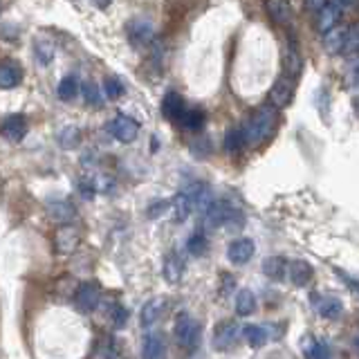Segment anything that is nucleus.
Masks as SVG:
<instances>
[{"label":"nucleus","instance_id":"obj_9","mask_svg":"<svg viewBox=\"0 0 359 359\" xmlns=\"http://www.w3.org/2000/svg\"><path fill=\"white\" fill-rule=\"evenodd\" d=\"M128 38L133 40V45H137V47L149 45L155 38L153 23L149 18H133L128 23Z\"/></svg>","mask_w":359,"mask_h":359},{"label":"nucleus","instance_id":"obj_16","mask_svg":"<svg viewBox=\"0 0 359 359\" xmlns=\"http://www.w3.org/2000/svg\"><path fill=\"white\" fill-rule=\"evenodd\" d=\"M3 135L10 142H21L27 135V119L23 115H10L3 121Z\"/></svg>","mask_w":359,"mask_h":359},{"label":"nucleus","instance_id":"obj_36","mask_svg":"<svg viewBox=\"0 0 359 359\" xmlns=\"http://www.w3.org/2000/svg\"><path fill=\"white\" fill-rule=\"evenodd\" d=\"M126 319H128L126 308H121V306H115V308H112V323H115V328H124V325H126Z\"/></svg>","mask_w":359,"mask_h":359},{"label":"nucleus","instance_id":"obj_38","mask_svg":"<svg viewBox=\"0 0 359 359\" xmlns=\"http://www.w3.org/2000/svg\"><path fill=\"white\" fill-rule=\"evenodd\" d=\"M325 5H328V0H306V7H308V10L312 12V14H317L319 10H323Z\"/></svg>","mask_w":359,"mask_h":359},{"label":"nucleus","instance_id":"obj_19","mask_svg":"<svg viewBox=\"0 0 359 359\" xmlns=\"http://www.w3.org/2000/svg\"><path fill=\"white\" fill-rule=\"evenodd\" d=\"M162 274L169 283H177L184 274V260L177 251H171V254L164 258V267H162Z\"/></svg>","mask_w":359,"mask_h":359},{"label":"nucleus","instance_id":"obj_26","mask_svg":"<svg viewBox=\"0 0 359 359\" xmlns=\"http://www.w3.org/2000/svg\"><path fill=\"white\" fill-rule=\"evenodd\" d=\"M256 310V297L249 288H243L238 295H236V312L240 317H249Z\"/></svg>","mask_w":359,"mask_h":359},{"label":"nucleus","instance_id":"obj_18","mask_svg":"<svg viewBox=\"0 0 359 359\" xmlns=\"http://www.w3.org/2000/svg\"><path fill=\"white\" fill-rule=\"evenodd\" d=\"M288 276L297 288H306V285L312 281L314 272H312V265L306 263V260H292L288 265Z\"/></svg>","mask_w":359,"mask_h":359},{"label":"nucleus","instance_id":"obj_35","mask_svg":"<svg viewBox=\"0 0 359 359\" xmlns=\"http://www.w3.org/2000/svg\"><path fill=\"white\" fill-rule=\"evenodd\" d=\"M81 92H84V99L88 103H92V106L101 103V92H99V88H97V84H92V81H86V84L81 86Z\"/></svg>","mask_w":359,"mask_h":359},{"label":"nucleus","instance_id":"obj_22","mask_svg":"<svg viewBox=\"0 0 359 359\" xmlns=\"http://www.w3.org/2000/svg\"><path fill=\"white\" fill-rule=\"evenodd\" d=\"M171 209H173V216H175V220L177 223H184L186 218L191 216V211L195 209V205H193V200L186 195L184 191H180L173 200H171Z\"/></svg>","mask_w":359,"mask_h":359},{"label":"nucleus","instance_id":"obj_23","mask_svg":"<svg viewBox=\"0 0 359 359\" xmlns=\"http://www.w3.org/2000/svg\"><path fill=\"white\" fill-rule=\"evenodd\" d=\"M23 81V72L16 68L14 63H3L0 65V88L12 90Z\"/></svg>","mask_w":359,"mask_h":359},{"label":"nucleus","instance_id":"obj_28","mask_svg":"<svg viewBox=\"0 0 359 359\" xmlns=\"http://www.w3.org/2000/svg\"><path fill=\"white\" fill-rule=\"evenodd\" d=\"M243 146H245V130L238 128V126H234V128L227 130V133H225V151L238 153Z\"/></svg>","mask_w":359,"mask_h":359},{"label":"nucleus","instance_id":"obj_3","mask_svg":"<svg viewBox=\"0 0 359 359\" xmlns=\"http://www.w3.org/2000/svg\"><path fill=\"white\" fill-rule=\"evenodd\" d=\"M79 243H81V234L72 223L61 225L54 234V249H56V254H61V256L75 254Z\"/></svg>","mask_w":359,"mask_h":359},{"label":"nucleus","instance_id":"obj_25","mask_svg":"<svg viewBox=\"0 0 359 359\" xmlns=\"http://www.w3.org/2000/svg\"><path fill=\"white\" fill-rule=\"evenodd\" d=\"M79 92H81V84H79V79L75 75L63 77L59 81V88H56V95H59V99H63V101L75 99Z\"/></svg>","mask_w":359,"mask_h":359},{"label":"nucleus","instance_id":"obj_41","mask_svg":"<svg viewBox=\"0 0 359 359\" xmlns=\"http://www.w3.org/2000/svg\"><path fill=\"white\" fill-rule=\"evenodd\" d=\"M357 346H359V339H357Z\"/></svg>","mask_w":359,"mask_h":359},{"label":"nucleus","instance_id":"obj_27","mask_svg":"<svg viewBox=\"0 0 359 359\" xmlns=\"http://www.w3.org/2000/svg\"><path fill=\"white\" fill-rule=\"evenodd\" d=\"M243 339L247 341V344L251 348H260V346H265V341H267V332L265 328H260V325H254V323H249V325H243Z\"/></svg>","mask_w":359,"mask_h":359},{"label":"nucleus","instance_id":"obj_1","mask_svg":"<svg viewBox=\"0 0 359 359\" xmlns=\"http://www.w3.org/2000/svg\"><path fill=\"white\" fill-rule=\"evenodd\" d=\"M276 121H279V115H276V106H260V108H256L254 115H251L247 124L243 126L245 144H247V146L263 144L267 137L274 133Z\"/></svg>","mask_w":359,"mask_h":359},{"label":"nucleus","instance_id":"obj_10","mask_svg":"<svg viewBox=\"0 0 359 359\" xmlns=\"http://www.w3.org/2000/svg\"><path fill=\"white\" fill-rule=\"evenodd\" d=\"M310 301H312L317 312H319L321 317H325V319H337V317H341V312H344V304H341L339 299H334V297L312 295L310 297Z\"/></svg>","mask_w":359,"mask_h":359},{"label":"nucleus","instance_id":"obj_39","mask_svg":"<svg viewBox=\"0 0 359 359\" xmlns=\"http://www.w3.org/2000/svg\"><path fill=\"white\" fill-rule=\"evenodd\" d=\"M350 84H353V88H357V90H359V68L350 72Z\"/></svg>","mask_w":359,"mask_h":359},{"label":"nucleus","instance_id":"obj_12","mask_svg":"<svg viewBox=\"0 0 359 359\" xmlns=\"http://www.w3.org/2000/svg\"><path fill=\"white\" fill-rule=\"evenodd\" d=\"M265 10L276 25H281V27L292 25V16L295 14H292V7L288 0H265Z\"/></svg>","mask_w":359,"mask_h":359},{"label":"nucleus","instance_id":"obj_37","mask_svg":"<svg viewBox=\"0 0 359 359\" xmlns=\"http://www.w3.org/2000/svg\"><path fill=\"white\" fill-rule=\"evenodd\" d=\"M171 207V202H166V200H158V202H153V205L149 207V211H146V214H149V218H160L162 214H164V211Z\"/></svg>","mask_w":359,"mask_h":359},{"label":"nucleus","instance_id":"obj_24","mask_svg":"<svg viewBox=\"0 0 359 359\" xmlns=\"http://www.w3.org/2000/svg\"><path fill=\"white\" fill-rule=\"evenodd\" d=\"M164 353H166V344H164V339H162V334L153 332V334H149V337L144 339V346H142V355L144 357H149V359L164 357Z\"/></svg>","mask_w":359,"mask_h":359},{"label":"nucleus","instance_id":"obj_34","mask_svg":"<svg viewBox=\"0 0 359 359\" xmlns=\"http://www.w3.org/2000/svg\"><path fill=\"white\" fill-rule=\"evenodd\" d=\"M357 50H359V23H357V25L348 27V38H346L344 52H341V54H346V59H348V56L355 54Z\"/></svg>","mask_w":359,"mask_h":359},{"label":"nucleus","instance_id":"obj_15","mask_svg":"<svg viewBox=\"0 0 359 359\" xmlns=\"http://www.w3.org/2000/svg\"><path fill=\"white\" fill-rule=\"evenodd\" d=\"M47 216H50L52 220H56V223H72V220L77 218V209L70 205L68 200H50L47 202Z\"/></svg>","mask_w":359,"mask_h":359},{"label":"nucleus","instance_id":"obj_29","mask_svg":"<svg viewBox=\"0 0 359 359\" xmlns=\"http://www.w3.org/2000/svg\"><path fill=\"white\" fill-rule=\"evenodd\" d=\"M56 140H59V144L63 146V149H75V146L79 144V140H81V133H79L77 126H65V128L59 130Z\"/></svg>","mask_w":359,"mask_h":359},{"label":"nucleus","instance_id":"obj_2","mask_svg":"<svg viewBox=\"0 0 359 359\" xmlns=\"http://www.w3.org/2000/svg\"><path fill=\"white\" fill-rule=\"evenodd\" d=\"M173 334H175V341H177L180 346L193 350L195 346L200 344L202 328H200V323L195 321L191 314L182 312V314H177V319H175Z\"/></svg>","mask_w":359,"mask_h":359},{"label":"nucleus","instance_id":"obj_6","mask_svg":"<svg viewBox=\"0 0 359 359\" xmlns=\"http://www.w3.org/2000/svg\"><path fill=\"white\" fill-rule=\"evenodd\" d=\"M295 86H297V79H292L288 75H281L276 79V84L269 90V101L276 108H285L290 101H292V95H295Z\"/></svg>","mask_w":359,"mask_h":359},{"label":"nucleus","instance_id":"obj_5","mask_svg":"<svg viewBox=\"0 0 359 359\" xmlns=\"http://www.w3.org/2000/svg\"><path fill=\"white\" fill-rule=\"evenodd\" d=\"M99 299H101V290L99 285L92 283V281H86L81 283L77 288V295H75V304L81 312H92L99 306Z\"/></svg>","mask_w":359,"mask_h":359},{"label":"nucleus","instance_id":"obj_4","mask_svg":"<svg viewBox=\"0 0 359 359\" xmlns=\"http://www.w3.org/2000/svg\"><path fill=\"white\" fill-rule=\"evenodd\" d=\"M108 133L115 137L117 142L130 144L137 140V135H140V121L128 115H117L112 121H108Z\"/></svg>","mask_w":359,"mask_h":359},{"label":"nucleus","instance_id":"obj_8","mask_svg":"<svg viewBox=\"0 0 359 359\" xmlns=\"http://www.w3.org/2000/svg\"><path fill=\"white\" fill-rule=\"evenodd\" d=\"M341 16H344V7L339 5V0H332V3L328 0V5L314 14V25L323 34V32H328L330 27L337 25L341 21Z\"/></svg>","mask_w":359,"mask_h":359},{"label":"nucleus","instance_id":"obj_7","mask_svg":"<svg viewBox=\"0 0 359 359\" xmlns=\"http://www.w3.org/2000/svg\"><path fill=\"white\" fill-rule=\"evenodd\" d=\"M256 254V245L251 238H236L230 247H227V258L234 265H247Z\"/></svg>","mask_w":359,"mask_h":359},{"label":"nucleus","instance_id":"obj_33","mask_svg":"<svg viewBox=\"0 0 359 359\" xmlns=\"http://www.w3.org/2000/svg\"><path fill=\"white\" fill-rule=\"evenodd\" d=\"M124 92H126V88H124V84H121L117 77H106V81H103V95L108 97V99L115 101Z\"/></svg>","mask_w":359,"mask_h":359},{"label":"nucleus","instance_id":"obj_40","mask_svg":"<svg viewBox=\"0 0 359 359\" xmlns=\"http://www.w3.org/2000/svg\"><path fill=\"white\" fill-rule=\"evenodd\" d=\"M90 3L97 5V7H99V10H106V7H108V5L112 3V0H90Z\"/></svg>","mask_w":359,"mask_h":359},{"label":"nucleus","instance_id":"obj_13","mask_svg":"<svg viewBox=\"0 0 359 359\" xmlns=\"http://www.w3.org/2000/svg\"><path fill=\"white\" fill-rule=\"evenodd\" d=\"M346 38H348V27L344 25H334L328 32H323V47L328 54H341L344 52V45H346Z\"/></svg>","mask_w":359,"mask_h":359},{"label":"nucleus","instance_id":"obj_21","mask_svg":"<svg viewBox=\"0 0 359 359\" xmlns=\"http://www.w3.org/2000/svg\"><path fill=\"white\" fill-rule=\"evenodd\" d=\"M205 121H207V117H205V110L202 108H186L177 124L182 126L184 130H193V133H198V130H202V126H205Z\"/></svg>","mask_w":359,"mask_h":359},{"label":"nucleus","instance_id":"obj_17","mask_svg":"<svg viewBox=\"0 0 359 359\" xmlns=\"http://www.w3.org/2000/svg\"><path fill=\"white\" fill-rule=\"evenodd\" d=\"M164 306H166V301L160 299V297L146 301V304L142 306V312H140V321H142L144 328H151V325L160 321L162 312H164Z\"/></svg>","mask_w":359,"mask_h":359},{"label":"nucleus","instance_id":"obj_11","mask_svg":"<svg viewBox=\"0 0 359 359\" xmlns=\"http://www.w3.org/2000/svg\"><path fill=\"white\" fill-rule=\"evenodd\" d=\"M238 334H240V328H238V323L236 321H220L216 325V330H214V344H216L218 350H225V348H230V346L236 344Z\"/></svg>","mask_w":359,"mask_h":359},{"label":"nucleus","instance_id":"obj_14","mask_svg":"<svg viewBox=\"0 0 359 359\" xmlns=\"http://www.w3.org/2000/svg\"><path fill=\"white\" fill-rule=\"evenodd\" d=\"M184 110H186V103H184L182 97H180L175 90H169V92L164 95V99H162V115H164L169 121H175L177 124Z\"/></svg>","mask_w":359,"mask_h":359},{"label":"nucleus","instance_id":"obj_32","mask_svg":"<svg viewBox=\"0 0 359 359\" xmlns=\"http://www.w3.org/2000/svg\"><path fill=\"white\" fill-rule=\"evenodd\" d=\"M34 50H36V59H38V63L47 65V63L52 61V56H54V45H52L47 38H36Z\"/></svg>","mask_w":359,"mask_h":359},{"label":"nucleus","instance_id":"obj_31","mask_svg":"<svg viewBox=\"0 0 359 359\" xmlns=\"http://www.w3.org/2000/svg\"><path fill=\"white\" fill-rule=\"evenodd\" d=\"M304 353L308 357H328V348H325L323 341L317 337H306L304 339Z\"/></svg>","mask_w":359,"mask_h":359},{"label":"nucleus","instance_id":"obj_20","mask_svg":"<svg viewBox=\"0 0 359 359\" xmlns=\"http://www.w3.org/2000/svg\"><path fill=\"white\" fill-rule=\"evenodd\" d=\"M288 260L281 256H269L263 260V274L272 281H283L285 274H288Z\"/></svg>","mask_w":359,"mask_h":359},{"label":"nucleus","instance_id":"obj_30","mask_svg":"<svg viewBox=\"0 0 359 359\" xmlns=\"http://www.w3.org/2000/svg\"><path fill=\"white\" fill-rule=\"evenodd\" d=\"M207 247H209L207 236L202 234V232L191 234L189 243H186V249H189V254H193V256H205L207 254Z\"/></svg>","mask_w":359,"mask_h":359}]
</instances>
